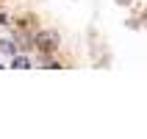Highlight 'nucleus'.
<instances>
[{"label":"nucleus","mask_w":147,"mask_h":139,"mask_svg":"<svg viewBox=\"0 0 147 139\" xmlns=\"http://www.w3.org/2000/svg\"><path fill=\"white\" fill-rule=\"evenodd\" d=\"M36 47H39V50H53V47H58V33L56 31H42V33H36Z\"/></svg>","instance_id":"1"},{"label":"nucleus","mask_w":147,"mask_h":139,"mask_svg":"<svg viewBox=\"0 0 147 139\" xmlns=\"http://www.w3.org/2000/svg\"><path fill=\"white\" fill-rule=\"evenodd\" d=\"M14 67H17V70H31V58H25V56H14Z\"/></svg>","instance_id":"2"},{"label":"nucleus","mask_w":147,"mask_h":139,"mask_svg":"<svg viewBox=\"0 0 147 139\" xmlns=\"http://www.w3.org/2000/svg\"><path fill=\"white\" fill-rule=\"evenodd\" d=\"M117 3H131V0H117Z\"/></svg>","instance_id":"3"}]
</instances>
